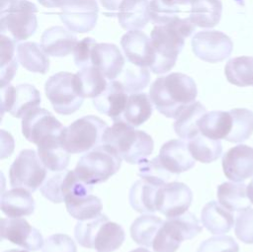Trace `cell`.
Wrapping results in <instances>:
<instances>
[{
    "label": "cell",
    "instance_id": "cell-31",
    "mask_svg": "<svg viewBox=\"0 0 253 252\" xmlns=\"http://www.w3.org/2000/svg\"><path fill=\"white\" fill-rule=\"evenodd\" d=\"M221 13L220 0H192L189 18L195 26L212 28L219 23Z\"/></svg>",
    "mask_w": 253,
    "mask_h": 252
},
{
    "label": "cell",
    "instance_id": "cell-50",
    "mask_svg": "<svg viewBox=\"0 0 253 252\" xmlns=\"http://www.w3.org/2000/svg\"><path fill=\"white\" fill-rule=\"evenodd\" d=\"M41 5L47 8L61 7L67 0H38Z\"/></svg>",
    "mask_w": 253,
    "mask_h": 252
},
{
    "label": "cell",
    "instance_id": "cell-23",
    "mask_svg": "<svg viewBox=\"0 0 253 252\" xmlns=\"http://www.w3.org/2000/svg\"><path fill=\"white\" fill-rule=\"evenodd\" d=\"M77 37L61 26L46 29L41 39L42 50L50 56L62 57L73 52L77 44Z\"/></svg>",
    "mask_w": 253,
    "mask_h": 252
},
{
    "label": "cell",
    "instance_id": "cell-16",
    "mask_svg": "<svg viewBox=\"0 0 253 252\" xmlns=\"http://www.w3.org/2000/svg\"><path fill=\"white\" fill-rule=\"evenodd\" d=\"M193 200L191 189L184 183L171 182L159 187L156 195V210L167 218L183 214Z\"/></svg>",
    "mask_w": 253,
    "mask_h": 252
},
{
    "label": "cell",
    "instance_id": "cell-51",
    "mask_svg": "<svg viewBox=\"0 0 253 252\" xmlns=\"http://www.w3.org/2000/svg\"><path fill=\"white\" fill-rule=\"evenodd\" d=\"M163 1L169 5H178V4L186 5L192 2V0H163Z\"/></svg>",
    "mask_w": 253,
    "mask_h": 252
},
{
    "label": "cell",
    "instance_id": "cell-37",
    "mask_svg": "<svg viewBox=\"0 0 253 252\" xmlns=\"http://www.w3.org/2000/svg\"><path fill=\"white\" fill-rule=\"evenodd\" d=\"M224 74L233 85L253 86V57L242 55L229 59L225 64Z\"/></svg>",
    "mask_w": 253,
    "mask_h": 252
},
{
    "label": "cell",
    "instance_id": "cell-5",
    "mask_svg": "<svg viewBox=\"0 0 253 252\" xmlns=\"http://www.w3.org/2000/svg\"><path fill=\"white\" fill-rule=\"evenodd\" d=\"M122 165V157L111 146L103 143L87 151L78 160L74 169L80 180L88 185L107 181Z\"/></svg>",
    "mask_w": 253,
    "mask_h": 252
},
{
    "label": "cell",
    "instance_id": "cell-6",
    "mask_svg": "<svg viewBox=\"0 0 253 252\" xmlns=\"http://www.w3.org/2000/svg\"><path fill=\"white\" fill-rule=\"evenodd\" d=\"M37 6L28 0H11L1 4L0 32L15 42L25 41L38 27Z\"/></svg>",
    "mask_w": 253,
    "mask_h": 252
},
{
    "label": "cell",
    "instance_id": "cell-7",
    "mask_svg": "<svg viewBox=\"0 0 253 252\" xmlns=\"http://www.w3.org/2000/svg\"><path fill=\"white\" fill-rule=\"evenodd\" d=\"M108 125L96 116L82 117L68 126H64L60 142L66 151L71 154L87 152L103 143V135Z\"/></svg>",
    "mask_w": 253,
    "mask_h": 252
},
{
    "label": "cell",
    "instance_id": "cell-2",
    "mask_svg": "<svg viewBox=\"0 0 253 252\" xmlns=\"http://www.w3.org/2000/svg\"><path fill=\"white\" fill-rule=\"evenodd\" d=\"M195 28L189 17H177L166 25H156L152 29L150 40L155 61L149 68L153 73L162 74L173 68L185 44V39L193 34Z\"/></svg>",
    "mask_w": 253,
    "mask_h": 252
},
{
    "label": "cell",
    "instance_id": "cell-8",
    "mask_svg": "<svg viewBox=\"0 0 253 252\" xmlns=\"http://www.w3.org/2000/svg\"><path fill=\"white\" fill-rule=\"evenodd\" d=\"M91 191L92 185L80 180L74 170H67L63 184L64 203L68 213L75 219L86 220L101 213L102 202L91 195Z\"/></svg>",
    "mask_w": 253,
    "mask_h": 252
},
{
    "label": "cell",
    "instance_id": "cell-24",
    "mask_svg": "<svg viewBox=\"0 0 253 252\" xmlns=\"http://www.w3.org/2000/svg\"><path fill=\"white\" fill-rule=\"evenodd\" d=\"M148 6L149 0H123L117 12L121 27L128 31L144 28L150 21Z\"/></svg>",
    "mask_w": 253,
    "mask_h": 252
},
{
    "label": "cell",
    "instance_id": "cell-11",
    "mask_svg": "<svg viewBox=\"0 0 253 252\" xmlns=\"http://www.w3.org/2000/svg\"><path fill=\"white\" fill-rule=\"evenodd\" d=\"M46 177V168L34 149L22 150L9 170L10 185L13 188H24L31 193L37 191Z\"/></svg>",
    "mask_w": 253,
    "mask_h": 252
},
{
    "label": "cell",
    "instance_id": "cell-18",
    "mask_svg": "<svg viewBox=\"0 0 253 252\" xmlns=\"http://www.w3.org/2000/svg\"><path fill=\"white\" fill-rule=\"evenodd\" d=\"M223 173L233 182H243L253 176V148L238 144L228 149L221 160Z\"/></svg>",
    "mask_w": 253,
    "mask_h": 252
},
{
    "label": "cell",
    "instance_id": "cell-21",
    "mask_svg": "<svg viewBox=\"0 0 253 252\" xmlns=\"http://www.w3.org/2000/svg\"><path fill=\"white\" fill-rule=\"evenodd\" d=\"M127 99V93L122 84L118 80H112L99 96L93 98V105L98 112L116 122L122 118Z\"/></svg>",
    "mask_w": 253,
    "mask_h": 252
},
{
    "label": "cell",
    "instance_id": "cell-54",
    "mask_svg": "<svg viewBox=\"0 0 253 252\" xmlns=\"http://www.w3.org/2000/svg\"><path fill=\"white\" fill-rule=\"evenodd\" d=\"M4 252H29L27 249L24 250V249H10V250H6Z\"/></svg>",
    "mask_w": 253,
    "mask_h": 252
},
{
    "label": "cell",
    "instance_id": "cell-43",
    "mask_svg": "<svg viewBox=\"0 0 253 252\" xmlns=\"http://www.w3.org/2000/svg\"><path fill=\"white\" fill-rule=\"evenodd\" d=\"M177 5H169L163 0H150L148 6L149 20L156 25H166L179 17Z\"/></svg>",
    "mask_w": 253,
    "mask_h": 252
},
{
    "label": "cell",
    "instance_id": "cell-13",
    "mask_svg": "<svg viewBox=\"0 0 253 252\" xmlns=\"http://www.w3.org/2000/svg\"><path fill=\"white\" fill-rule=\"evenodd\" d=\"M192 49L197 57L210 62L217 63L229 57L233 42L228 36L219 31H201L192 39Z\"/></svg>",
    "mask_w": 253,
    "mask_h": 252
},
{
    "label": "cell",
    "instance_id": "cell-4",
    "mask_svg": "<svg viewBox=\"0 0 253 252\" xmlns=\"http://www.w3.org/2000/svg\"><path fill=\"white\" fill-rule=\"evenodd\" d=\"M74 235L81 246L98 252H113L119 249L126 237L124 228L110 221L107 215L102 213L90 219L79 220Z\"/></svg>",
    "mask_w": 253,
    "mask_h": 252
},
{
    "label": "cell",
    "instance_id": "cell-38",
    "mask_svg": "<svg viewBox=\"0 0 253 252\" xmlns=\"http://www.w3.org/2000/svg\"><path fill=\"white\" fill-rule=\"evenodd\" d=\"M188 148L195 160L211 163L221 156L222 144L219 139H212L199 133L188 142Z\"/></svg>",
    "mask_w": 253,
    "mask_h": 252
},
{
    "label": "cell",
    "instance_id": "cell-39",
    "mask_svg": "<svg viewBox=\"0 0 253 252\" xmlns=\"http://www.w3.org/2000/svg\"><path fill=\"white\" fill-rule=\"evenodd\" d=\"M232 116V127L225 138L229 142H243L253 133V112L244 108H235L229 111Z\"/></svg>",
    "mask_w": 253,
    "mask_h": 252
},
{
    "label": "cell",
    "instance_id": "cell-28",
    "mask_svg": "<svg viewBox=\"0 0 253 252\" xmlns=\"http://www.w3.org/2000/svg\"><path fill=\"white\" fill-rule=\"evenodd\" d=\"M159 187L160 185L142 178L134 182L129 190V204L131 208L141 213L156 211V195Z\"/></svg>",
    "mask_w": 253,
    "mask_h": 252
},
{
    "label": "cell",
    "instance_id": "cell-1",
    "mask_svg": "<svg viewBox=\"0 0 253 252\" xmlns=\"http://www.w3.org/2000/svg\"><path fill=\"white\" fill-rule=\"evenodd\" d=\"M198 95L194 79L174 72L157 78L149 88V98L156 110L166 118L175 119Z\"/></svg>",
    "mask_w": 253,
    "mask_h": 252
},
{
    "label": "cell",
    "instance_id": "cell-53",
    "mask_svg": "<svg viewBox=\"0 0 253 252\" xmlns=\"http://www.w3.org/2000/svg\"><path fill=\"white\" fill-rule=\"evenodd\" d=\"M129 252H150V251L147 250V249H145V248L138 247V248H135V249H133V250H131V251H129Z\"/></svg>",
    "mask_w": 253,
    "mask_h": 252
},
{
    "label": "cell",
    "instance_id": "cell-9",
    "mask_svg": "<svg viewBox=\"0 0 253 252\" xmlns=\"http://www.w3.org/2000/svg\"><path fill=\"white\" fill-rule=\"evenodd\" d=\"M200 220L192 212L186 211L175 217L167 218L158 230L152 248L154 252H176L184 240L192 239L201 233Z\"/></svg>",
    "mask_w": 253,
    "mask_h": 252
},
{
    "label": "cell",
    "instance_id": "cell-34",
    "mask_svg": "<svg viewBox=\"0 0 253 252\" xmlns=\"http://www.w3.org/2000/svg\"><path fill=\"white\" fill-rule=\"evenodd\" d=\"M246 185L243 183L224 182L217 187L219 204L230 211H240L250 208L251 202L247 197Z\"/></svg>",
    "mask_w": 253,
    "mask_h": 252
},
{
    "label": "cell",
    "instance_id": "cell-12",
    "mask_svg": "<svg viewBox=\"0 0 253 252\" xmlns=\"http://www.w3.org/2000/svg\"><path fill=\"white\" fill-rule=\"evenodd\" d=\"M22 119L23 135L37 145L45 140L60 137L64 128L50 112L42 108L33 109Z\"/></svg>",
    "mask_w": 253,
    "mask_h": 252
},
{
    "label": "cell",
    "instance_id": "cell-27",
    "mask_svg": "<svg viewBox=\"0 0 253 252\" xmlns=\"http://www.w3.org/2000/svg\"><path fill=\"white\" fill-rule=\"evenodd\" d=\"M207 113L206 108L200 102H194L186 107L176 118L173 124L175 133L183 139H192L201 133L199 122Z\"/></svg>",
    "mask_w": 253,
    "mask_h": 252
},
{
    "label": "cell",
    "instance_id": "cell-14",
    "mask_svg": "<svg viewBox=\"0 0 253 252\" xmlns=\"http://www.w3.org/2000/svg\"><path fill=\"white\" fill-rule=\"evenodd\" d=\"M41 104L39 90L31 84H10L1 87V114L10 113L14 118H24Z\"/></svg>",
    "mask_w": 253,
    "mask_h": 252
},
{
    "label": "cell",
    "instance_id": "cell-47",
    "mask_svg": "<svg viewBox=\"0 0 253 252\" xmlns=\"http://www.w3.org/2000/svg\"><path fill=\"white\" fill-rule=\"evenodd\" d=\"M42 252H77V248L70 236L63 233H56L48 236L44 240Z\"/></svg>",
    "mask_w": 253,
    "mask_h": 252
},
{
    "label": "cell",
    "instance_id": "cell-33",
    "mask_svg": "<svg viewBox=\"0 0 253 252\" xmlns=\"http://www.w3.org/2000/svg\"><path fill=\"white\" fill-rule=\"evenodd\" d=\"M17 57L21 65L35 73L44 74L49 68V59L42 46L33 42H25L17 46Z\"/></svg>",
    "mask_w": 253,
    "mask_h": 252
},
{
    "label": "cell",
    "instance_id": "cell-44",
    "mask_svg": "<svg viewBox=\"0 0 253 252\" xmlns=\"http://www.w3.org/2000/svg\"><path fill=\"white\" fill-rule=\"evenodd\" d=\"M67 170L59 171L53 175H51L48 179H46L41 187V192L42 196L48 201L59 204L64 202L63 195V183Z\"/></svg>",
    "mask_w": 253,
    "mask_h": 252
},
{
    "label": "cell",
    "instance_id": "cell-17",
    "mask_svg": "<svg viewBox=\"0 0 253 252\" xmlns=\"http://www.w3.org/2000/svg\"><path fill=\"white\" fill-rule=\"evenodd\" d=\"M0 232L2 239H6L29 251L40 250L44 242L40 230L32 226L25 218H2Z\"/></svg>",
    "mask_w": 253,
    "mask_h": 252
},
{
    "label": "cell",
    "instance_id": "cell-10",
    "mask_svg": "<svg viewBox=\"0 0 253 252\" xmlns=\"http://www.w3.org/2000/svg\"><path fill=\"white\" fill-rule=\"evenodd\" d=\"M44 91L53 110L60 115H71L78 111L84 98L79 93L75 74L58 72L51 75L45 82Z\"/></svg>",
    "mask_w": 253,
    "mask_h": 252
},
{
    "label": "cell",
    "instance_id": "cell-40",
    "mask_svg": "<svg viewBox=\"0 0 253 252\" xmlns=\"http://www.w3.org/2000/svg\"><path fill=\"white\" fill-rule=\"evenodd\" d=\"M117 80L122 84L126 93H137L144 89L150 80V74L146 67L132 63L124 66Z\"/></svg>",
    "mask_w": 253,
    "mask_h": 252
},
{
    "label": "cell",
    "instance_id": "cell-46",
    "mask_svg": "<svg viewBox=\"0 0 253 252\" xmlns=\"http://www.w3.org/2000/svg\"><path fill=\"white\" fill-rule=\"evenodd\" d=\"M197 252H239V246L231 236L219 235L203 241Z\"/></svg>",
    "mask_w": 253,
    "mask_h": 252
},
{
    "label": "cell",
    "instance_id": "cell-45",
    "mask_svg": "<svg viewBox=\"0 0 253 252\" xmlns=\"http://www.w3.org/2000/svg\"><path fill=\"white\" fill-rule=\"evenodd\" d=\"M234 231L240 241L247 244L253 243V209L247 208L238 211Z\"/></svg>",
    "mask_w": 253,
    "mask_h": 252
},
{
    "label": "cell",
    "instance_id": "cell-36",
    "mask_svg": "<svg viewBox=\"0 0 253 252\" xmlns=\"http://www.w3.org/2000/svg\"><path fill=\"white\" fill-rule=\"evenodd\" d=\"M163 220L151 214H143L133 220L130 226L132 240L139 245L152 247L154 238L163 224Z\"/></svg>",
    "mask_w": 253,
    "mask_h": 252
},
{
    "label": "cell",
    "instance_id": "cell-32",
    "mask_svg": "<svg viewBox=\"0 0 253 252\" xmlns=\"http://www.w3.org/2000/svg\"><path fill=\"white\" fill-rule=\"evenodd\" d=\"M151 115L152 102L149 95L145 93H132L128 96L126 106L120 120L136 127L145 123Z\"/></svg>",
    "mask_w": 253,
    "mask_h": 252
},
{
    "label": "cell",
    "instance_id": "cell-41",
    "mask_svg": "<svg viewBox=\"0 0 253 252\" xmlns=\"http://www.w3.org/2000/svg\"><path fill=\"white\" fill-rule=\"evenodd\" d=\"M16 42L13 39L1 34V51H0V80L1 87L10 84L18 69V62L15 56Z\"/></svg>",
    "mask_w": 253,
    "mask_h": 252
},
{
    "label": "cell",
    "instance_id": "cell-25",
    "mask_svg": "<svg viewBox=\"0 0 253 252\" xmlns=\"http://www.w3.org/2000/svg\"><path fill=\"white\" fill-rule=\"evenodd\" d=\"M1 210L9 217L30 215L35 210V200L30 191L13 188L1 196Z\"/></svg>",
    "mask_w": 253,
    "mask_h": 252
},
{
    "label": "cell",
    "instance_id": "cell-42",
    "mask_svg": "<svg viewBox=\"0 0 253 252\" xmlns=\"http://www.w3.org/2000/svg\"><path fill=\"white\" fill-rule=\"evenodd\" d=\"M138 175L156 185H164L174 174L170 173L160 162L158 156L151 160L144 159L138 163Z\"/></svg>",
    "mask_w": 253,
    "mask_h": 252
},
{
    "label": "cell",
    "instance_id": "cell-55",
    "mask_svg": "<svg viewBox=\"0 0 253 252\" xmlns=\"http://www.w3.org/2000/svg\"><path fill=\"white\" fill-rule=\"evenodd\" d=\"M238 5H240V6H243L244 5V0H234Z\"/></svg>",
    "mask_w": 253,
    "mask_h": 252
},
{
    "label": "cell",
    "instance_id": "cell-30",
    "mask_svg": "<svg viewBox=\"0 0 253 252\" xmlns=\"http://www.w3.org/2000/svg\"><path fill=\"white\" fill-rule=\"evenodd\" d=\"M232 116L230 112L211 111L206 113L199 122L202 134L212 139H225L231 131Z\"/></svg>",
    "mask_w": 253,
    "mask_h": 252
},
{
    "label": "cell",
    "instance_id": "cell-35",
    "mask_svg": "<svg viewBox=\"0 0 253 252\" xmlns=\"http://www.w3.org/2000/svg\"><path fill=\"white\" fill-rule=\"evenodd\" d=\"M75 81L83 98H96L108 85L103 72L93 65L81 68L75 74Z\"/></svg>",
    "mask_w": 253,
    "mask_h": 252
},
{
    "label": "cell",
    "instance_id": "cell-15",
    "mask_svg": "<svg viewBox=\"0 0 253 252\" xmlns=\"http://www.w3.org/2000/svg\"><path fill=\"white\" fill-rule=\"evenodd\" d=\"M98 12L96 0H67L60 7L59 17L71 32L87 33L95 27Z\"/></svg>",
    "mask_w": 253,
    "mask_h": 252
},
{
    "label": "cell",
    "instance_id": "cell-49",
    "mask_svg": "<svg viewBox=\"0 0 253 252\" xmlns=\"http://www.w3.org/2000/svg\"><path fill=\"white\" fill-rule=\"evenodd\" d=\"M123 0H100L102 6L108 11L105 12L106 15L109 17L117 16V12L119 10V7L121 5Z\"/></svg>",
    "mask_w": 253,
    "mask_h": 252
},
{
    "label": "cell",
    "instance_id": "cell-20",
    "mask_svg": "<svg viewBox=\"0 0 253 252\" xmlns=\"http://www.w3.org/2000/svg\"><path fill=\"white\" fill-rule=\"evenodd\" d=\"M158 158L162 165L172 174L178 175L195 166L188 143L182 139H171L165 142L159 151Z\"/></svg>",
    "mask_w": 253,
    "mask_h": 252
},
{
    "label": "cell",
    "instance_id": "cell-48",
    "mask_svg": "<svg viewBox=\"0 0 253 252\" xmlns=\"http://www.w3.org/2000/svg\"><path fill=\"white\" fill-rule=\"evenodd\" d=\"M96 41L92 38H84L80 42H77L74 50H73V55H74V62L76 66L83 68L92 65L91 62V55H92V50L93 47L96 44Z\"/></svg>",
    "mask_w": 253,
    "mask_h": 252
},
{
    "label": "cell",
    "instance_id": "cell-52",
    "mask_svg": "<svg viewBox=\"0 0 253 252\" xmlns=\"http://www.w3.org/2000/svg\"><path fill=\"white\" fill-rule=\"evenodd\" d=\"M246 191H247V197H248V199L250 200L251 204H253V179H252V180L250 181V183L247 185Z\"/></svg>",
    "mask_w": 253,
    "mask_h": 252
},
{
    "label": "cell",
    "instance_id": "cell-56",
    "mask_svg": "<svg viewBox=\"0 0 253 252\" xmlns=\"http://www.w3.org/2000/svg\"><path fill=\"white\" fill-rule=\"evenodd\" d=\"M8 1H11V0H1V4L5 3V2H8Z\"/></svg>",
    "mask_w": 253,
    "mask_h": 252
},
{
    "label": "cell",
    "instance_id": "cell-26",
    "mask_svg": "<svg viewBox=\"0 0 253 252\" xmlns=\"http://www.w3.org/2000/svg\"><path fill=\"white\" fill-rule=\"evenodd\" d=\"M201 219L203 225L213 234L226 233L234 224L232 212L214 201L203 208Z\"/></svg>",
    "mask_w": 253,
    "mask_h": 252
},
{
    "label": "cell",
    "instance_id": "cell-22",
    "mask_svg": "<svg viewBox=\"0 0 253 252\" xmlns=\"http://www.w3.org/2000/svg\"><path fill=\"white\" fill-rule=\"evenodd\" d=\"M92 65L100 69L110 81L115 80L121 74L125 66V58L114 43H96L91 55Z\"/></svg>",
    "mask_w": 253,
    "mask_h": 252
},
{
    "label": "cell",
    "instance_id": "cell-19",
    "mask_svg": "<svg viewBox=\"0 0 253 252\" xmlns=\"http://www.w3.org/2000/svg\"><path fill=\"white\" fill-rule=\"evenodd\" d=\"M122 48L127 60L138 66H151L155 61L151 40L141 31H129L121 39Z\"/></svg>",
    "mask_w": 253,
    "mask_h": 252
},
{
    "label": "cell",
    "instance_id": "cell-29",
    "mask_svg": "<svg viewBox=\"0 0 253 252\" xmlns=\"http://www.w3.org/2000/svg\"><path fill=\"white\" fill-rule=\"evenodd\" d=\"M69 154L61 145L60 137L48 139L38 144V155L45 168L51 172L65 170L69 164Z\"/></svg>",
    "mask_w": 253,
    "mask_h": 252
},
{
    "label": "cell",
    "instance_id": "cell-3",
    "mask_svg": "<svg viewBox=\"0 0 253 252\" xmlns=\"http://www.w3.org/2000/svg\"><path fill=\"white\" fill-rule=\"evenodd\" d=\"M103 143L114 148L129 164H138L148 157L154 148L152 137L143 130L134 129L126 122H114L103 135Z\"/></svg>",
    "mask_w": 253,
    "mask_h": 252
}]
</instances>
